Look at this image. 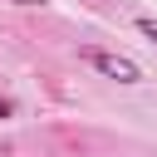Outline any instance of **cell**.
I'll use <instances>...</instances> for the list:
<instances>
[{
  "label": "cell",
  "mask_w": 157,
  "mask_h": 157,
  "mask_svg": "<svg viewBox=\"0 0 157 157\" xmlns=\"http://www.w3.org/2000/svg\"><path fill=\"white\" fill-rule=\"evenodd\" d=\"M83 64L98 69L103 78H118V83H142V69L128 59V54H113V49H83Z\"/></svg>",
  "instance_id": "6da1fadb"
},
{
  "label": "cell",
  "mask_w": 157,
  "mask_h": 157,
  "mask_svg": "<svg viewBox=\"0 0 157 157\" xmlns=\"http://www.w3.org/2000/svg\"><path fill=\"white\" fill-rule=\"evenodd\" d=\"M137 34H142V39H152V44H157V20H152V15H142V20H137Z\"/></svg>",
  "instance_id": "7a4b0ae2"
},
{
  "label": "cell",
  "mask_w": 157,
  "mask_h": 157,
  "mask_svg": "<svg viewBox=\"0 0 157 157\" xmlns=\"http://www.w3.org/2000/svg\"><path fill=\"white\" fill-rule=\"evenodd\" d=\"M10 113H15V108H10V98H0V118H10Z\"/></svg>",
  "instance_id": "3957f363"
},
{
  "label": "cell",
  "mask_w": 157,
  "mask_h": 157,
  "mask_svg": "<svg viewBox=\"0 0 157 157\" xmlns=\"http://www.w3.org/2000/svg\"><path fill=\"white\" fill-rule=\"evenodd\" d=\"M10 5H44V0H10Z\"/></svg>",
  "instance_id": "277c9868"
}]
</instances>
